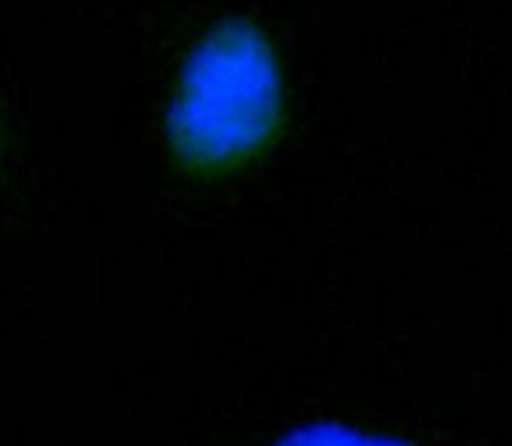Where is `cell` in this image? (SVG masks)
<instances>
[{
	"label": "cell",
	"instance_id": "obj_1",
	"mask_svg": "<svg viewBox=\"0 0 512 446\" xmlns=\"http://www.w3.org/2000/svg\"><path fill=\"white\" fill-rule=\"evenodd\" d=\"M283 115V74L269 35L248 18L213 25L182 63L168 140L182 164L230 168L272 140Z\"/></svg>",
	"mask_w": 512,
	"mask_h": 446
},
{
	"label": "cell",
	"instance_id": "obj_2",
	"mask_svg": "<svg viewBox=\"0 0 512 446\" xmlns=\"http://www.w3.org/2000/svg\"><path fill=\"white\" fill-rule=\"evenodd\" d=\"M276 446H408V443L359 433V429L338 426V422H314V426H300L293 433H286Z\"/></svg>",
	"mask_w": 512,
	"mask_h": 446
}]
</instances>
